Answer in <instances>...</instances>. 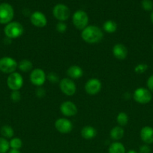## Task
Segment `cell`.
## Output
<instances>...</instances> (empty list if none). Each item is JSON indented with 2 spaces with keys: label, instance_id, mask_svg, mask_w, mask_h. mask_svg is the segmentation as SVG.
Segmentation results:
<instances>
[{
  "label": "cell",
  "instance_id": "1",
  "mask_svg": "<svg viewBox=\"0 0 153 153\" xmlns=\"http://www.w3.org/2000/svg\"><path fill=\"white\" fill-rule=\"evenodd\" d=\"M104 34L100 28L95 25H88L82 30L81 37L85 42L91 44L98 43L103 39Z\"/></svg>",
  "mask_w": 153,
  "mask_h": 153
},
{
  "label": "cell",
  "instance_id": "2",
  "mask_svg": "<svg viewBox=\"0 0 153 153\" xmlns=\"http://www.w3.org/2000/svg\"><path fill=\"white\" fill-rule=\"evenodd\" d=\"M24 28L19 22H10L4 27V32L8 38L15 39L23 34Z\"/></svg>",
  "mask_w": 153,
  "mask_h": 153
},
{
  "label": "cell",
  "instance_id": "3",
  "mask_svg": "<svg viewBox=\"0 0 153 153\" xmlns=\"http://www.w3.org/2000/svg\"><path fill=\"white\" fill-rule=\"evenodd\" d=\"M73 24L77 29L83 30L88 26V16L86 12L82 10H78L74 12L72 16Z\"/></svg>",
  "mask_w": 153,
  "mask_h": 153
},
{
  "label": "cell",
  "instance_id": "4",
  "mask_svg": "<svg viewBox=\"0 0 153 153\" xmlns=\"http://www.w3.org/2000/svg\"><path fill=\"white\" fill-rule=\"evenodd\" d=\"M14 15V8L8 3L0 4V24H8L11 22Z\"/></svg>",
  "mask_w": 153,
  "mask_h": 153
},
{
  "label": "cell",
  "instance_id": "5",
  "mask_svg": "<svg viewBox=\"0 0 153 153\" xmlns=\"http://www.w3.org/2000/svg\"><path fill=\"white\" fill-rule=\"evenodd\" d=\"M18 67V64L10 57H3L0 58V71L2 73L11 74Z\"/></svg>",
  "mask_w": 153,
  "mask_h": 153
},
{
  "label": "cell",
  "instance_id": "6",
  "mask_svg": "<svg viewBox=\"0 0 153 153\" xmlns=\"http://www.w3.org/2000/svg\"><path fill=\"white\" fill-rule=\"evenodd\" d=\"M52 14L59 22H64L70 17V11L69 7L65 4H57L52 9Z\"/></svg>",
  "mask_w": 153,
  "mask_h": 153
},
{
  "label": "cell",
  "instance_id": "7",
  "mask_svg": "<svg viewBox=\"0 0 153 153\" xmlns=\"http://www.w3.org/2000/svg\"><path fill=\"white\" fill-rule=\"evenodd\" d=\"M152 96L149 90L144 88H139L134 93V100L140 104H147L152 100Z\"/></svg>",
  "mask_w": 153,
  "mask_h": 153
},
{
  "label": "cell",
  "instance_id": "8",
  "mask_svg": "<svg viewBox=\"0 0 153 153\" xmlns=\"http://www.w3.org/2000/svg\"><path fill=\"white\" fill-rule=\"evenodd\" d=\"M7 85L12 91H19L23 85V79L20 73L14 72L8 77Z\"/></svg>",
  "mask_w": 153,
  "mask_h": 153
},
{
  "label": "cell",
  "instance_id": "9",
  "mask_svg": "<svg viewBox=\"0 0 153 153\" xmlns=\"http://www.w3.org/2000/svg\"><path fill=\"white\" fill-rule=\"evenodd\" d=\"M59 87L62 92L67 96H73L76 93V85L72 79L68 78L62 79L59 82Z\"/></svg>",
  "mask_w": 153,
  "mask_h": 153
},
{
  "label": "cell",
  "instance_id": "10",
  "mask_svg": "<svg viewBox=\"0 0 153 153\" xmlns=\"http://www.w3.org/2000/svg\"><path fill=\"white\" fill-rule=\"evenodd\" d=\"M46 79V76L44 71L40 68L33 70L30 74V81H31L32 84L35 86H42L44 84Z\"/></svg>",
  "mask_w": 153,
  "mask_h": 153
},
{
  "label": "cell",
  "instance_id": "11",
  "mask_svg": "<svg viewBox=\"0 0 153 153\" xmlns=\"http://www.w3.org/2000/svg\"><path fill=\"white\" fill-rule=\"evenodd\" d=\"M101 90V82L98 79H91L85 85V91L88 95H96Z\"/></svg>",
  "mask_w": 153,
  "mask_h": 153
},
{
  "label": "cell",
  "instance_id": "12",
  "mask_svg": "<svg viewBox=\"0 0 153 153\" xmlns=\"http://www.w3.org/2000/svg\"><path fill=\"white\" fill-rule=\"evenodd\" d=\"M55 127L58 132L62 134L70 133L73 129L72 123L65 118H59L55 123Z\"/></svg>",
  "mask_w": 153,
  "mask_h": 153
},
{
  "label": "cell",
  "instance_id": "13",
  "mask_svg": "<svg viewBox=\"0 0 153 153\" xmlns=\"http://www.w3.org/2000/svg\"><path fill=\"white\" fill-rule=\"evenodd\" d=\"M30 21L32 24L38 28H43L46 26L47 19L45 15L40 11H34L30 16Z\"/></svg>",
  "mask_w": 153,
  "mask_h": 153
},
{
  "label": "cell",
  "instance_id": "14",
  "mask_svg": "<svg viewBox=\"0 0 153 153\" xmlns=\"http://www.w3.org/2000/svg\"><path fill=\"white\" fill-rule=\"evenodd\" d=\"M62 114L65 117H73L77 113V108L76 105L70 101L64 102L60 106Z\"/></svg>",
  "mask_w": 153,
  "mask_h": 153
},
{
  "label": "cell",
  "instance_id": "15",
  "mask_svg": "<svg viewBox=\"0 0 153 153\" xmlns=\"http://www.w3.org/2000/svg\"><path fill=\"white\" fill-rule=\"evenodd\" d=\"M112 54L118 60H124L128 55V49L125 46L121 43L116 44L112 48Z\"/></svg>",
  "mask_w": 153,
  "mask_h": 153
},
{
  "label": "cell",
  "instance_id": "16",
  "mask_svg": "<svg viewBox=\"0 0 153 153\" xmlns=\"http://www.w3.org/2000/svg\"><path fill=\"white\" fill-rule=\"evenodd\" d=\"M140 138L146 144L153 143V128L145 126L140 131Z\"/></svg>",
  "mask_w": 153,
  "mask_h": 153
},
{
  "label": "cell",
  "instance_id": "17",
  "mask_svg": "<svg viewBox=\"0 0 153 153\" xmlns=\"http://www.w3.org/2000/svg\"><path fill=\"white\" fill-rule=\"evenodd\" d=\"M67 75L70 78V79H79L83 75V71L79 66L72 65L68 69Z\"/></svg>",
  "mask_w": 153,
  "mask_h": 153
},
{
  "label": "cell",
  "instance_id": "18",
  "mask_svg": "<svg viewBox=\"0 0 153 153\" xmlns=\"http://www.w3.org/2000/svg\"><path fill=\"white\" fill-rule=\"evenodd\" d=\"M96 134H97L96 129L90 126H86L81 130V136L86 140H91V139L94 138Z\"/></svg>",
  "mask_w": 153,
  "mask_h": 153
},
{
  "label": "cell",
  "instance_id": "19",
  "mask_svg": "<svg viewBox=\"0 0 153 153\" xmlns=\"http://www.w3.org/2000/svg\"><path fill=\"white\" fill-rule=\"evenodd\" d=\"M110 134L111 138L115 140H118L124 137V131L121 126H115L111 129Z\"/></svg>",
  "mask_w": 153,
  "mask_h": 153
},
{
  "label": "cell",
  "instance_id": "20",
  "mask_svg": "<svg viewBox=\"0 0 153 153\" xmlns=\"http://www.w3.org/2000/svg\"><path fill=\"white\" fill-rule=\"evenodd\" d=\"M109 153H126L125 148L122 143L114 142L110 146Z\"/></svg>",
  "mask_w": 153,
  "mask_h": 153
},
{
  "label": "cell",
  "instance_id": "21",
  "mask_svg": "<svg viewBox=\"0 0 153 153\" xmlns=\"http://www.w3.org/2000/svg\"><path fill=\"white\" fill-rule=\"evenodd\" d=\"M32 67V63L29 60L23 59L20 61V63L18 64V68L20 71L23 72V73H28V72L31 71Z\"/></svg>",
  "mask_w": 153,
  "mask_h": 153
},
{
  "label": "cell",
  "instance_id": "22",
  "mask_svg": "<svg viewBox=\"0 0 153 153\" xmlns=\"http://www.w3.org/2000/svg\"><path fill=\"white\" fill-rule=\"evenodd\" d=\"M116 22L112 20H107L104 23L103 28L106 32L107 33H114L117 29Z\"/></svg>",
  "mask_w": 153,
  "mask_h": 153
},
{
  "label": "cell",
  "instance_id": "23",
  "mask_svg": "<svg viewBox=\"0 0 153 153\" xmlns=\"http://www.w3.org/2000/svg\"><path fill=\"white\" fill-rule=\"evenodd\" d=\"M0 133L4 138H11L14 136V129L10 126L4 125L0 129Z\"/></svg>",
  "mask_w": 153,
  "mask_h": 153
},
{
  "label": "cell",
  "instance_id": "24",
  "mask_svg": "<svg viewBox=\"0 0 153 153\" xmlns=\"http://www.w3.org/2000/svg\"><path fill=\"white\" fill-rule=\"evenodd\" d=\"M116 122L120 126H124L128 123V116L124 112H120L116 117Z\"/></svg>",
  "mask_w": 153,
  "mask_h": 153
},
{
  "label": "cell",
  "instance_id": "25",
  "mask_svg": "<svg viewBox=\"0 0 153 153\" xmlns=\"http://www.w3.org/2000/svg\"><path fill=\"white\" fill-rule=\"evenodd\" d=\"M10 149V143L4 137H0V153H6Z\"/></svg>",
  "mask_w": 153,
  "mask_h": 153
},
{
  "label": "cell",
  "instance_id": "26",
  "mask_svg": "<svg viewBox=\"0 0 153 153\" xmlns=\"http://www.w3.org/2000/svg\"><path fill=\"white\" fill-rule=\"evenodd\" d=\"M9 143H10V147L14 149H19L20 150V149H21V147L22 146V141L21 140V139L18 138V137L12 138Z\"/></svg>",
  "mask_w": 153,
  "mask_h": 153
},
{
  "label": "cell",
  "instance_id": "27",
  "mask_svg": "<svg viewBox=\"0 0 153 153\" xmlns=\"http://www.w3.org/2000/svg\"><path fill=\"white\" fill-rule=\"evenodd\" d=\"M142 9L146 11H150L153 9V1L152 0H142L141 1Z\"/></svg>",
  "mask_w": 153,
  "mask_h": 153
},
{
  "label": "cell",
  "instance_id": "28",
  "mask_svg": "<svg viewBox=\"0 0 153 153\" xmlns=\"http://www.w3.org/2000/svg\"><path fill=\"white\" fill-rule=\"evenodd\" d=\"M148 69V65L146 64H140L138 65H136L134 68V71L136 72V73H139V74H141V73H143L144 72H146Z\"/></svg>",
  "mask_w": 153,
  "mask_h": 153
},
{
  "label": "cell",
  "instance_id": "29",
  "mask_svg": "<svg viewBox=\"0 0 153 153\" xmlns=\"http://www.w3.org/2000/svg\"><path fill=\"white\" fill-rule=\"evenodd\" d=\"M10 99L14 102H17L21 100V95L19 91H13L10 94Z\"/></svg>",
  "mask_w": 153,
  "mask_h": 153
},
{
  "label": "cell",
  "instance_id": "30",
  "mask_svg": "<svg viewBox=\"0 0 153 153\" xmlns=\"http://www.w3.org/2000/svg\"><path fill=\"white\" fill-rule=\"evenodd\" d=\"M56 31L60 33H64L67 30V25L64 22H59L56 24Z\"/></svg>",
  "mask_w": 153,
  "mask_h": 153
},
{
  "label": "cell",
  "instance_id": "31",
  "mask_svg": "<svg viewBox=\"0 0 153 153\" xmlns=\"http://www.w3.org/2000/svg\"><path fill=\"white\" fill-rule=\"evenodd\" d=\"M47 79L51 83L56 84L58 82V76L55 73H50L47 75Z\"/></svg>",
  "mask_w": 153,
  "mask_h": 153
},
{
  "label": "cell",
  "instance_id": "32",
  "mask_svg": "<svg viewBox=\"0 0 153 153\" xmlns=\"http://www.w3.org/2000/svg\"><path fill=\"white\" fill-rule=\"evenodd\" d=\"M139 153H151V149L147 144L142 145L140 147Z\"/></svg>",
  "mask_w": 153,
  "mask_h": 153
},
{
  "label": "cell",
  "instance_id": "33",
  "mask_svg": "<svg viewBox=\"0 0 153 153\" xmlns=\"http://www.w3.org/2000/svg\"><path fill=\"white\" fill-rule=\"evenodd\" d=\"M35 94L38 97H39V98H42V97H44L45 94H46V91H45V90L44 89V88H38L37 90H36Z\"/></svg>",
  "mask_w": 153,
  "mask_h": 153
},
{
  "label": "cell",
  "instance_id": "34",
  "mask_svg": "<svg viewBox=\"0 0 153 153\" xmlns=\"http://www.w3.org/2000/svg\"><path fill=\"white\" fill-rule=\"evenodd\" d=\"M147 87H148L150 92L153 93V75L150 76L147 80Z\"/></svg>",
  "mask_w": 153,
  "mask_h": 153
},
{
  "label": "cell",
  "instance_id": "35",
  "mask_svg": "<svg viewBox=\"0 0 153 153\" xmlns=\"http://www.w3.org/2000/svg\"><path fill=\"white\" fill-rule=\"evenodd\" d=\"M8 153H21L19 149H11L10 150L8 151Z\"/></svg>",
  "mask_w": 153,
  "mask_h": 153
},
{
  "label": "cell",
  "instance_id": "36",
  "mask_svg": "<svg viewBox=\"0 0 153 153\" xmlns=\"http://www.w3.org/2000/svg\"><path fill=\"white\" fill-rule=\"evenodd\" d=\"M127 153H138V152H136V151L134 150V149H131V150H129Z\"/></svg>",
  "mask_w": 153,
  "mask_h": 153
},
{
  "label": "cell",
  "instance_id": "37",
  "mask_svg": "<svg viewBox=\"0 0 153 153\" xmlns=\"http://www.w3.org/2000/svg\"><path fill=\"white\" fill-rule=\"evenodd\" d=\"M150 17H151V21H152V23H153V11L152 12L151 16H150Z\"/></svg>",
  "mask_w": 153,
  "mask_h": 153
},
{
  "label": "cell",
  "instance_id": "38",
  "mask_svg": "<svg viewBox=\"0 0 153 153\" xmlns=\"http://www.w3.org/2000/svg\"><path fill=\"white\" fill-rule=\"evenodd\" d=\"M152 49H153V44H152Z\"/></svg>",
  "mask_w": 153,
  "mask_h": 153
}]
</instances>
